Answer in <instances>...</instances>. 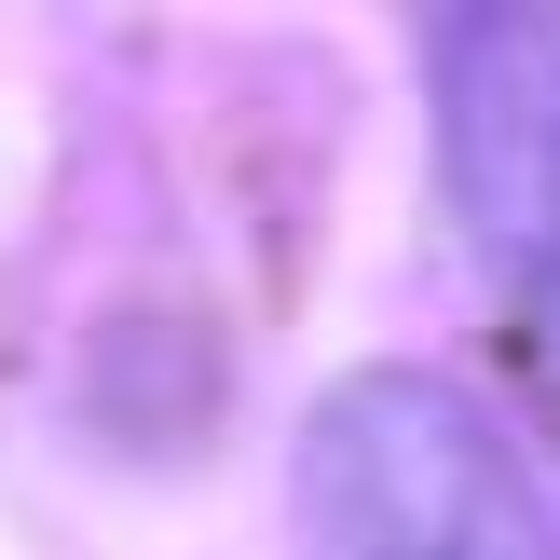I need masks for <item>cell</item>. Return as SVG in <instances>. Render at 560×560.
<instances>
[{
    "label": "cell",
    "instance_id": "1",
    "mask_svg": "<svg viewBox=\"0 0 560 560\" xmlns=\"http://www.w3.org/2000/svg\"><path fill=\"white\" fill-rule=\"evenodd\" d=\"M301 520L328 560H560V506L465 383L370 370L301 438Z\"/></svg>",
    "mask_w": 560,
    "mask_h": 560
},
{
    "label": "cell",
    "instance_id": "2",
    "mask_svg": "<svg viewBox=\"0 0 560 560\" xmlns=\"http://www.w3.org/2000/svg\"><path fill=\"white\" fill-rule=\"evenodd\" d=\"M438 151L465 233L560 301V14H465L438 42Z\"/></svg>",
    "mask_w": 560,
    "mask_h": 560
}]
</instances>
